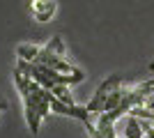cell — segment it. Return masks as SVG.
Listing matches in <instances>:
<instances>
[{"label":"cell","mask_w":154,"mask_h":138,"mask_svg":"<svg viewBox=\"0 0 154 138\" xmlns=\"http://www.w3.org/2000/svg\"><path fill=\"white\" fill-rule=\"evenodd\" d=\"M44 46L48 48V51L58 53V55H67V51H64V41H62V37H51V39L46 41Z\"/></svg>","instance_id":"6"},{"label":"cell","mask_w":154,"mask_h":138,"mask_svg":"<svg viewBox=\"0 0 154 138\" xmlns=\"http://www.w3.org/2000/svg\"><path fill=\"white\" fill-rule=\"evenodd\" d=\"M127 83V78H124L122 74H110L108 78H103L101 83H99V87L94 90V94H92V99L88 101V111L92 113V115H99V113L103 111V101H106V97H108V92H113L115 87L124 85Z\"/></svg>","instance_id":"1"},{"label":"cell","mask_w":154,"mask_h":138,"mask_svg":"<svg viewBox=\"0 0 154 138\" xmlns=\"http://www.w3.org/2000/svg\"><path fill=\"white\" fill-rule=\"evenodd\" d=\"M115 131L117 138H143L145 131H143V120L134 113H124L122 118L115 120Z\"/></svg>","instance_id":"2"},{"label":"cell","mask_w":154,"mask_h":138,"mask_svg":"<svg viewBox=\"0 0 154 138\" xmlns=\"http://www.w3.org/2000/svg\"><path fill=\"white\" fill-rule=\"evenodd\" d=\"M51 94H53V97H58L60 101H64V104H76V101H74V94H71V85L55 83V85L51 87Z\"/></svg>","instance_id":"5"},{"label":"cell","mask_w":154,"mask_h":138,"mask_svg":"<svg viewBox=\"0 0 154 138\" xmlns=\"http://www.w3.org/2000/svg\"><path fill=\"white\" fill-rule=\"evenodd\" d=\"M39 53H42V46H35V44H19L16 46V55L26 62H37Z\"/></svg>","instance_id":"4"},{"label":"cell","mask_w":154,"mask_h":138,"mask_svg":"<svg viewBox=\"0 0 154 138\" xmlns=\"http://www.w3.org/2000/svg\"><path fill=\"white\" fill-rule=\"evenodd\" d=\"M58 12V2L55 0H30V14L39 23H48Z\"/></svg>","instance_id":"3"}]
</instances>
